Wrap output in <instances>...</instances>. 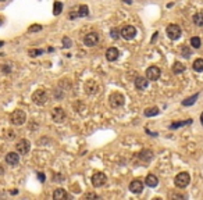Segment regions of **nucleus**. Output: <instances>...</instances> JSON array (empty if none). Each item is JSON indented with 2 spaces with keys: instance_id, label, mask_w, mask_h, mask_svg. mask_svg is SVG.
Wrapping results in <instances>:
<instances>
[{
  "instance_id": "nucleus-1",
  "label": "nucleus",
  "mask_w": 203,
  "mask_h": 200,
  "mask_svg": "<svg viewBox=\"0 0 203 200\" xmlns=\"http://www.w3.org/2000/svg\"><path fill=\"white\" fill-rule=\"evenodd\" d=\"M32 101L38 106H43V104L47 103V93L43 91V89H38V91L34 92L32 95Z\"/></svg>"
},
{
  "instance_id": "nucleus-2",
  "label": "nucleus",
  "mask_w": 203,
  "mask_h": 200,
  "mask_svg": "<svg viewBox=\"0 0 203 200\" xmlns=\"http://www.w3.org/2000/svg\"><path fill=\"white\" fill-rule=\"evenodd\" d=\"M25 120H26V115H25V111H22V110H16L10 115V121L13 125H22Z\"/></svg>"
},
{
  "instance_id": "nucleus-3",
  "label": "nucleus",
  "mask_w": 203,
  "mask_h": 200,
  "mask_svg": "<svg viewBox=\"0 0 203 200\" xmlns=\"http://www.w3.org/2000/svg\"><path fill=\"white\" fill-rule=\"evenodd\" d=\"M124 95L118 93V92H114V93H111L109 96V103L111 107H114V109H117V107H121L122 104H124Z\"/></svg>"
},
{
  "instance_id": "nucleus-4",
  "label": "nucleus",
  "mask_w": 203,
  "mask_h": 200,
  "mask_svg": "<svg viewBox=\"0 0 203 200\" xmlns=\"http://www.w3.org/2000/svg\"><path fill=\"white\" fill-rule=\"evenodd\" d=\"M175 186L177 188H185V186H188L189 185V182H191V177H189V174L188 172H180V174L175 177Z\"/></svg>"
},
{
  "instance_id": "nucleus-5",
  "label": "nucleus",
  "mask_w": 203,
  "mask_h": 200,
  "mask_svg": "<svg viewBox=\"0 0 203 200\" xmlns=\"http://www.w3.org/2000/svg\"><path fill=\"white\" fill-rule=\"evenodd\" d=\"M166 32H167V36L171 40H177L181 36V28L178 25H175V24H171V25L167 26Z\"/></svg>"
},
{
  "instance_id": "nucleus-6",
  "label": "nucleus",
  "mask_w": 203,
  "mask_h": 200,
  "mask_svg": "<svg viewBox=\"0 0 203 200\" xmlns=\"http://www.w3.org/2000/svg\"><path fill=\"white\" fill-rule=\"evenodd\" d=\"M121 36L124 38L125 40H131V39H134L135 38V35H136V29H135V26H132V25H127V26H124V28L121 29Z\"/></svg>"
},
{
  "instance_id": "nucleus-7",
  "label": "nucleus",
  "mask_w": 203,
  "mask_h": 200,
  "mask_svg": "<svg viewBox=\"0 0 203 200\" xmlns=\"http://www.w3.org/2000/svg\"><path fill=\"white\" fill-rule=\"evenodd\" d=\"M160 74H162L160 68L156 67V65H152V67H149L146 70V78L149 81H157L160 78Z\"/></svg>"
},
{
  "instance_id": "nucleus-8",
  "label": "nucleus",
  "mask_w": 203,
  "mask_h": 200,
  "mask_svg": "<svg viewBox=\"0 0 203 200\" xmlns=\"http://www.w3.org/2000/svg\"><path fill=\"white\" fill-rule=\"evenodd\" d=\"M97 42H99V35H97L96 32H91V34H88L85 38H83V43H85V46H88V47L96 46Z\"/></svg>"
},
{
  "instance_id": "nucleus-9",
  "label": "nucleus",
  "mask_w": 203,
  "mask_h": 200,
  "mask_svg": "<svg viewBox=\"0 0 203 200\" xmlns=\"http://www.w3.org/2000/svg\"><path fill=\"white\" fill-rule=\"evenodd\" d=\"M16 149H17V151H18V154H26L29 151V149H31V143L28 142L26 139H21L18 143L16 145Z\"/></svg>"
},
{
  "instance_id": "nucleus-10",
  "label": "nucleus",
  "mask_w": 203,
  "mask_h": 200,
  "mask_svg": "<svg viewBox=\"0 0 203 200\" xmlns=\"http://www.w3.org/2000/svg\"><path fill=\"white\" fill-rule=\"evenodd\" d=\"M106 181H107V178H106V175H104L103 172H96V174L92 177V185H93L95 188L103 186V185L106 184Z\"/></svg>"
},
{
  "instance_id": "nucleus-11",
  "label": "nucleus",
  "mask_w": 203,
  "mask_h": 200,
  "mask_svg": "<svg viewBox=\"0 0 203 200\" xmlns=\"http://www.w3.org/2000/svg\"><path fill=\"white\" fill-rule=\"evenodd\" d=\"M52 117L54 120V122H63L65 120V111L63 109H60V107H56L52 111Z\"/></svg>"
},
{
  "instance_id": "nucleus-12",
  "label": "nucleus",
  "mask_w": 203,
  "mask_h": 200,
  "mask_svg": "<svg viewBox=\"0 0 203 200\" xmlns=\"http://www.w3.org/2000/svg\"><path fill=\"white\" fill-rule=\"evenodd\" d=\"M118 56H120V52H118V49H116V47H109V49L106 50V58L109 61L117 60Z\"/></svg>"
},
{
  "instance_id": "nucleus-13",
  "label": "nucleus",
  "mask_w": 203,
  "mask_h": 200,
  "mask_svg": "<svg viewBox=\"0 0 203 200\" xmlns=\"http://www.w3.org/2000/svg\"><path fill=\"white\" fill-rule=\"evenodd\" d=\"M20 161V156H18V151L17 153H14V151H11V153H8L7 156H6V163L10 164V165H17Z\"/></svg>"
},
{
  "instance_id": "nucleus-14",
  "label": "nucleus",
  "mask_w": 203,
  "mask_h": 200,
  "mask_svg": "<svg viewBox=\"0 0 203 200\" xmlns=\"http://www.w3.org/2000/svg\"><path fill=\"white\" fill-rule=\"evenodd\" d=\"M142 189H143V184H142V181H139V179H135V181H132L130 184V190L132 193H141L142 192Z\"/></svg>"
},
{
  "instance_id": "nucleus-15",
  "label": "nucleus",
  "mask_w": 203,
  "mask_h": 200,
  "mask_svg": "<svg viewBox=\"0 0 203 200\" xmlns=\"http://www.w3.org/2000/svg\"><path fill=\"white\" fill-rule=\"evenodd\" d=\"M149 85V79L148 78H143V77H138V78L135 79V88L139 89V91H143V89H146Z\"/></svg>"
},
{
  "instance_id": "nucleus-16",
  "label": "nucleus",
  "mask_w": 203,
  "mask_h": 200,
  "mask_svg": "<svg viewBox=\"0 0 203 200\" xmlns=\"http://www.w3.org/2000/svg\"><path fill=\"white\" fill-rule=\"evenodd\" d=\"M145 184L148 185V186H150V188H154V186H157V184H159V179H157L156 175L149 174L148 177L145 178Z\"/></svg>"
},
{
  "instance_id": "nucleus-17",
  "label": "nucleus",
  "mask_w": 203,
  "mask_h": 200,
  "mask_svg": "<svg viewBox=\"0 0 203 200\" xmlns=\"http://www.w3.org/2000/svg\"><path fill=\"white\" fill-rule=\"evenodd\" d=\"M67 198H68V195L64 189H56L54 193H53V199L54 200H65Z\"/></svg>"
},
{
  "instance_id": "nucleus-18",
  "label": "nucleus",
  "mask_w": 203,
  "mask_h": 200,
  "mask_svg": "<svg viewBox=\"0 0 203 200\" xmlns=\"http://www.w3.org/2000/svg\"><path fill=\"white\" fill-rule=\"evenodd\" d=\"M192 21L196 26H203V13H196L192 17Z\"/></svg>"
},
{
  "instance_id": "nucleus-19",
  "label": "nucleus",
  "mask_w": 203,
  "mask_h": 200,
  "mask_svg": "<svg viewBox=\"0 0 203 200\" xmlns=\"http://www.w3.org/2000/svg\"><path fill=\"white\" fill-rule=\"evenodd\" d=\"M185 71V65L182 63H174V65H172V72L174 74H182Z\"/></svg>"
},
{
  "instance_id": "nucleus-20",
  "label": "nucleus",
  "mask_w": 203,
  "mask_h": 200,
  "mask_svg": "<svg viewBox=\"0 0 203 200\" xmlns=\"http://www.w3.org/2000/svg\"><path fill=\"white\" fill-rule=\"evenodd\" d=\"M193 70L196 71V72H202L203 71V58H198V60L193 61Z\"/></svg>"
},
{
  "instance_id": "nucleus-21",
  "label": "nucleus",
  "mask_w": 203,
  "mask_h": 200,
  "mask_svg": "<svg viewBox=\"0 0 203 200\" xmlns=\"http://www.w3.org/2000/svg\"><path fill=\"white\" fill-rule=\"evenodd\" d=\"M198 97H199V93H196V95H193V96H191V97H188V99L182 100V106H192V104L196 101Z\"/></svg>"
},
{
  "instance_id": "nucleus-22",
  "label": "nucleus",
  "mask_w": 203,
  "mask_h": 200,
  "mask_svg": "<svg viewBox=\"0 0 203 200\" xmlns=\"http://www.w3.org/2000/svg\"><path fill=\"white\" fill-rule=\"evenodd\" d=\"M89 14V8L86 4H81L78 8V17H86Z\"/></svg>"
},
{
  "instance_id": "nucleus-23",
  "label": "nucleus",
  "mask_w": 203,
  "mask_h": 200,
  "mask_svg": "<svg viewBox=\"0 0 203 200\" xmlns=\"http://www.w3.org/2000/svg\"><path fill=\"white\" fill-rule=\"evenodd\" d=\"M157 114H159V109H157V107H150V109L145 110L146 117H153V115H157Z\"/></svg>"
},
{
  "instance_id": "nucleus-24",
  "label": "nucleus",
  "mask_w": 203,
  "mask_h": 200,
  "mask_svg": "<svg viewBox=\"0 0 203 200\" xmlns=\"http://www.w3.org/2000/svg\"><path fill=\"white\" fill-rule=\"evenodd\" d=\"M191 122H192V120H188V121H178V122H175V124H171V125H170V129H177V128L184 127V125H188V124H191Z\"/></svg>"
},
{
  "instance_id": "nucleus-25",
  "label": "nucleus",
  "mask_w": 203,
  "mask_h": 200,
  "mask_svg": "<svg viewBox=\"0 0 203 200\" xmlns=\"http://www.w3.org/2000/svg\"><path fill=\"white\" fill-rule=\"evenodd\" d=\"M63 11V4L60 2H54V6H53V14L54 16H59V14H61Z\"/></svg>"
},
{
  "instance_id": "nucleus-26",
  "label": "nucleus",
  "mask_w": 203,
  "mask_h": 200,
  "mask_svg": "<svg viewBox=\"0 0 203 200\" xmlns=\"http://www.w3.org/2000/svg\"><path fill=\"white\" fill-rule=\"evenodd\" d=\"M201 44H202V42H201V39H199L198 36L191 38V46H192L193 49H199V47H201Z\"/></svg>"
},
{
  "instance_id": "nucleus-27",
  "label": "nucleus",
  "mask_w": 203,
  "mask_h": 200,
  "mask_svg": "<svg viewBox=\"0 0 203 200\" xmlns=\"http://www.w3.org/2000/svg\"><path fill=\"white\" fill-rule=\"evenodd\" d=\"M42 53H43V50H42V49H35V50H29V56H31V57H38V56H40Z\"/></svg>"
},
{
  "instance_id": "nucleus-28",
  "label": "nucleus",
  "mask_w": 203,
  "mask_h": 200,
  "mask_svg": "<svg viewBox=\"0 0 203 200\" xmlns=\"http://www.w3.org/2000/svg\"><path fill=\"white\" fill-rule=\"evenodd\" d=\"M42 31V25H32L28 28V32H39Z\"/></svg>"
},
{
  "instance_id": "nucleus-29",
  "label": "nucleus",
  "mask_w": 203,
  "mask_h": 200,
  "mask_svg": "<svg viewBox=\"0 0 203 200\" xmlns=\"http://www.w3.org/2000/svg\"><path fill=\"white\" fill-rule=\"evenodd\" d=\"M83 199H99V196H97L96 193H86V195L83 196Z\"/></svg>"
},
{
  "instance_id": "nucleus-30",
  "label": "nucleus",
  "mask_w": 203,
  "mask_h": 200,
  "mask_svg": "<svg viewBox=\"0 0 203 200\" xmlns=\"http://www.w3.org/2000/svg\"><path fill=\"white\" fill-rule=\"evenodd\" d=\"M182 56L184 57H186V58L191 56V50L188 49V47H182Z\"/></svg>"
},
{
  "instance_id": "nucleus-31",
  "label": "nucleus",
  "mask_w": 203,
  "mask_h": 200,
  "mask_svg": "<svg viewBox=\"0 0 203 200\" xmlns=\"http://www.w3.org/2000/svg\"><path fill=\"white\" fill-rule=\"evenodd\" d=\"M63 43H64V47H71V40H70V38H64V39H63Z\"/></svg>"
},
{
  "instance_id": "nucleus-32",
  "label": "nucleus",
  "mask_w": 203,
  "mask_h": 200,
  "mask_svg": "<svg viewBox=\"0 0 203 200\" xmlns=\"http://www.w3.org/2000/svg\"><path fill=\"white\" fill-rule=\"evenodd\" d=\"M111 36L114 38V39H117V38H118V35H117V29H113V31H111Z\"/></svg>"
},
{
  "instance_id": "nucleus-33",
  "label": "nucleus",
  "mask_w": 203,
  "mask_h": 200,
  "mask_svg": "<svg viewBox=\"0 0 203 200\" xmlns=\"http://www.w3.org/2000/svg\"><path fill=\"white\" fill-rule=\"evenodd\" d=\"M8 138H10V139H13L14 138V136H16V133H14V131H8Z\"/></svg>"
},
{
  "instance_id": "nucleus-34",
  "label": "nucleus",
  "mask_w": 203,
  "mask_h": 200,
  "mask_svg": "<svg viewBox=\"0 0 203 200\" xmlns=\"http://www.w3.org/2000/svg\"><path fill=\"white\" fill-rule=\"evenodd\" d=\"M3 71H4V72H10L11 68H8V65H3Z\"/></svg>"
},
{
  "instance_id": "nucleus-35",
  "label": "nucleus",
  "mask_w": 203,
  "mask_h": 200,
  "mask_svg": "<svg viewBox=\"0 0 203 200\" xmlns=\"http://www.w3.org/2000/svg\"><path fill=\"white\" fill-rule=\"evenodd\" d=\"M38 177H39V181L45 182V174H38Z\"/></svg>"
},
{
  "instance_id": "nucleus-36",
  "label": "nucleus",
  "mask_w": 203,
  "mask_h": 200,
  "mask_svg": "<svg viewBox=\"0 0 203 200\" xmlns=\"http://www.w3.org/2000/svg\"><path fill=\"white\" fill-rule=\"evenodd\" d=\"M3 172L4 171H3V167H2V164H0V175H3Z\"/></svg>"
},
{
  "instance_id": "nucleus-37",
  "label": "nucleus",
  "mask_w": 203,
  "mask_h": 200,
  "mask_svg": "<svg viewBox=\"0 0 203 200\" xmlns=\"http://www.w3.org/2000/svg\"><path fill=\"white\" fill-rule=\"evenodd\" d=\"M3 44H4V42H3V40H0V47H2Z\"/></svg>"
},
{
  "instance_id": "nucleus-38",
  "label": "nucleus",
  "mask_w": 203,
  "mask_h": 200,
  "mask_svg": "<svg viewBox=\"0 0 203 200\" xmlns=\"http://www.w3.org/2000/svg\"><path fill=\"white\" fill-rule=\"evenodd\" d=\"M201 118H202V124H203V114H202V117H201Z\"/></svg>"
},
{
  "instance_id": "nucleus-39",
  "label": "nucleus",
  "mask_w": 203,
  "mask_h": 200,
  "mask_svg": "<svg viewBox=\"0 0 203 200\" xmlns=\"http://www.w3.org/2000/svg\"><path fill=\"white\" fill-rule=\"evenodd\" d=\"M0 2H4V0H0Z\"/></svg>"
}]
</instances>
